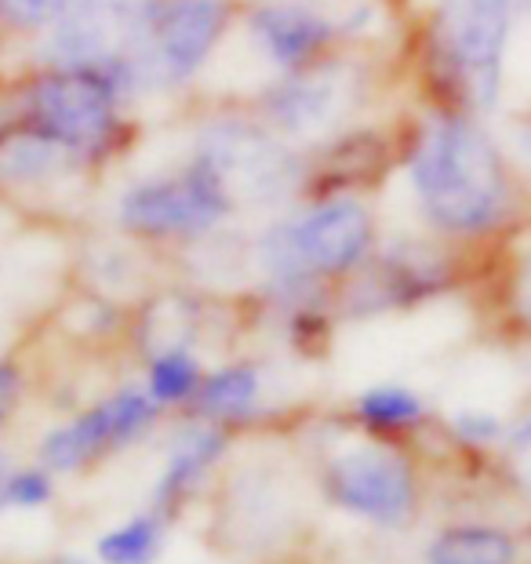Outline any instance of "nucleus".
I'll use <instances>...</instances> for the list:
<instances>
[{"mask_svg": "<svg viewBox=\"0 0 531 564\" xmlns=\"http://www.w3.org/2000/svg\"><path fill=\"white\" fill-rule=\"evenodd\" d=\"M422 234L477 251L528 223L531 183L495 121L404 102L397 178Z\"/></svg>", "mask_w": 531, "mask_h": 564, "instance_id": "obj_1", "label": "nucleus"}, {"mask_svg": "<svg viewBox=\"0 0 531 564\" xmlns=\"http://www.w3.org/2000/svg\"><path fill=\"white\" fill-rule=\"evenodd\" d=\"M531 26V0H426L401 41L408 102L495 121L510 99L513 52Z\"/></svg>", "mask_w": 531, "mask_h": 564, "instance_id": "obj_2", "label": "nucleus"}, {"mask_svg": "<svg viewBox=\"0 0 531 564\" xmlns=\"http://www.w3.org/2000/svg\"><path fill=\"white\" fill-rule=\"evenodd\" d=\"M0 106L55 139L91 183L124 167L147 142V99L131 63H19L0 74Z\"/></svg>", "mask_w": 531, "mask_h": 564, "instance_id": "obj_3", "label": "nucleus"}, {"mask_svg": "<svg viewBox=\"0 0 531 564\" xmlns=\"http://www.w3.org/2000/svg\"><path fill=\"white\" fill-rule=\"evenodd\" d=\"M379 245L376 197H303L262 215L259 230L248 237V262L262 299L335 295Z\"/></svg>", "mask_w": 531, "mask_h": 564, "instance_id": "obj_4", "label": "nucleus"}, {"mask_svg": "<svg viewBox=\"0 0 531 564\" xmlns=\"http://www.w3.org/2000/svg\"><path fill=\"white\" fill-rule=\"evenodd\" d=\"M186 110L183 150L208 161L240 212L273 215L303 197L306 150L262 121L245 95H201Z\"/></svg>", "mask_w": 531, "mask_h": 564, "instance_id": "obj_5", "label": "nucleus"}, {"mask_svg": "<svg viewBox=\"0 0 531 564\" xmlns=\"http://www.w3.org/2000/svg\"><path fill=\"white\" fill-rule=\"evenodd\" d=\"M240 215L219 172L189 150L128 175L110 197V230L147 251H193L234 230Z\"/></svg>", "mask_w": 531, "mask_h": 564, "instance_id": "obj_6", "label": "nucleus"}, {"mask_svg": "<svg viewBox=\"0 0 531 564\" xmlns=\"http://www.w3.org/2000/svg\"><path fill=\"white\" fill-rule=\"evenodd\" d=\"M386 77L382 52H339L299 74L259 77L240 95L277 135L310 150L360 117L382 113Z\"/></svg>", "mask_w": 531, "mask_h": 564, "instance_id": "obj_7", "label": "nucleus"}, {"mask_svg": "<svg viewBox=\"0 0 531 564\" xmlns=\"http://www.w3.org/2000/svg\"><path fill=\"white\" fill-rule=\"evenodd\" d=\"M240 0H147L131 66H136L147 110L156 102H183L204 95L237 41Z\"/></svg>", "mask_w": 531, "mask_h": 564, "instance_id": "obj_8", "label": "nucleus"}, {"mask_svg": "<svg viewBox=\"0 0 531 564\" xmlns=\"http://www.w3.org/2000/svg\"><path fill=\"white\" fill-rule=\"evenodd\" d=\"M466 256L430 234L382 237L376 256L335 292V310L339 317H382L426 306L458 284Z\"/></svg>", "mask_w": 531, "mask_h": 564, "instance_id": "obj_9", "label": "nucleus"}, {"mask_svg": "<svg viewBox=\"0 0 531 564\" xmlns=\"http://www.w3.org/2000/svg\"><path fill=\"white\" fill-rule=\"evenodd\" d=\"M234 47H245L259 77L299 74L349 52L339 0H240Z\"/></svg>", "mask_w": 531, "mask_h": 564, "instance_id": "obj_10", "label": "nucleus"}, {"mask_svg": "<svg viewBox=\"0 0 531 564\" xmlns=\"http://www.w3.org/2000/svg\"><path fill=\"white\" fill-rule=\"evenodd\" d=\"M397 158H401V110L393 117H360L306 150L303 197H376L397 178Z\"/></svg>", "mask_w": 531, "mask_h": 564, "instance_id": "obj_11", "label": "nucleus"}, {"mask_svg": "<svg viewBox=\"0 0 531 564\" xmlns=\"http://www.w3.org/2000/svg\"><path fill=\"white\" fill-rule=\"evenodd\" d=\"M324 496L335 507L379 528H397L415 513L419 485L412 463L386 441L346 444L324 463Z\"/></svg>", "mask_w": 531, "mask_h": 564, "instance_id": "obj_12", "label": "nucleus"}, {"mask_svg": "<svg viewBox=\"0 0 531 564\" xmlns=\"http://www.w3.org/2000/svg\"><path fill=\"white\" fill-rule=\"evenodd\" d=\"M161 412L164 408L150 398L142 382L117 387L69 423L47 430L41 441V466L52 474H77L102 455L136 444L147 430H153Z\"/></svg>", "mask_w": 531, "mask_h": 564, "instance_id": "obj_13", "label": "nucleus"}, {"mask_svg": "<svg viewBox=\"0 0 531 564\" xmlns=\"http://www.w3.org/2000/svg\"><path fill=\"white\" fill-rule=\"evenodd\" d=\"M147 0H69L63 22L19 63L120 66L136 52Z\"/></svg>", "mask_w": 531, "mask_h": 564, "instance_id": "obj_14", "label": "nucleus"}, {"mask_svg": "<svg viewBox=\"0 0 531 564\" xmlns=\"http://www.w3.org/2000/svg\"><path fill=\"white\" fill-rule=\"evenodd\" d=\"M77 186L95 183L55 139L0 106V200H41Z\"/></svg>", "mask_w": 531, "mask_h": 564, "instance_id": "obj_15", "label": "nucleus"}, {"mask_svg": "<svg viewBox=\"0 0 531 564\" xmlns=\"http://www.w3.org/2000/svg\"><path fill=\"white\" fill-rule=\"evenodd\" d=\"M223 455H226V434L219 423H197L183 430L164 455L150 507L161 510L164 518H172L193 491L204 485V477L212 474V466L219 463Z\"/></svg>", "mask_w": 531, "mask_h": 564, "instance_id": "obj_16", "label": "nucleus"}, {"mask_svg": "<svg viewBox=\"0 0 531 564\" xmlns=\"http://www.w3.org/2000/svg\"><path fill=\"white\" fill-rule=\"evenodd\" d=\"M266 393V371L256 361H226L219 368L204 371V382L197 390L201 419L208 423H234V419H251L259 412Z\"/></svg>", "mask_w": 531, "mask_h": 564, "instance_id": "obj_17", "label": "nucleus"}, {"mask_svg": "<svg viewBox=\"0 0 531 564\" xmlns=\"http://www.w3.org/2000/svg\"><path fill=\"white\" fill-rule=\"evenodd\" d=\"M426 564H521V539L499 524H448L426 543Z\"/></svg>", "mask_w": 531, "mask_h": 564, "instance_id": "obj_18", "label": "nucleus"}, {"mask_svg": "<svg viewBox=\"0 0 531 564\" xmlns=\"http://www.w3.org/2000/svg\"><path fill=\"white\" fill-rule=\"evenodd\" d=\"M167 521L161 510H139L131 518L106 528L95 543V561L99 564H156L167 543Z\"/></svg>", "mask_w": 531, "mask_h": 564, "instance_id": "obj_19", "label": "nucleus"}, {"mask_svg": "<svg viewBox=\"0 0 531 564\" xmlns=\"http://www.w3.org/2000/svg\"><path fill=\"white\" fill-rule=\"evenodd\" d=\"M204 371L208 368L193 346H156V350H147V361H142V387L161 408L193 404Z\"/></svg>", "mask_w": 531, "mask_h": 564, "instance_id": "obj_20", "label": "nucleus"}, {"mask_svg": "<svg viewBox=\"0 0 531 564\" xmlns=\"http://www.w3.org/2000/svg\"><path fill=\"white\" fill-rule=\"evenodd\" d=\"M354 412L371 434L386 437L419 426L426 419V401H422L419 390L404 387V382H376V387H368L357 398Z\"/></svg>", "mask_w": 531, "mask_h": 564, "instance_id": "obj_21", "label": "nucleus"}, {"mask_svg": "<svg viewBox=\"0 0 531 564\" xmlns=\"http://www.w3.org/2000/svg\"><path fill=\"white\" fill-rule=\"evenodd\" d=\"M69 11V0H0V47L26 58Z\"/></svg>", "mask_w": 531, "mask_h": 564, "instance_id": "obj_22", "label": "nucleus"}, {"mask_svg": "<svg viewBox=\"0 0 531 564\" xmlns=\"http://www.w3.org/2000/svg\"><path fill=\"white\" fill-rule=\"evenodd\" d=\"M52 496H55L52 470H44L41 463L37 466L11 463L4 485H0V513L4 510H41L52 502Z\"/></svg>", "mask_w": 531, "mask_h": 564, "instance_id": "obj_23", "label": "nucleus"}, {"mask_svg": "<svg viewBox=\"0 0 531 564\" xmlns=\"http://www.w3.org/2000/svg\"><path fill=\"white\" fill-rule=\"evenodd\" d=\"M452 430L466 444H499L506 437V423L495 412H485V408H463L452 419Z\"/></svg>", "mask_w": 531, "mask_h": 564, "instance_id": "obj_24", "label": "nucleus"}, {"mask_svg": "<svg viewBox=\"0 0 531 564\" xmlns=\"http://www.w3.org/2000/svg\"><path fill=\"white\" fill-rule=\"evenodd\" d=\"M19 398H22V368L11 357H0V430L15 415Z\"/></svg>", "mask_w": 531, "mask_h": 564, "instance_id": "obj_25", "label": "nucleus"}, {"mask_svg": "<svg viewBox=\"0 0 531 564\" xmlns=\"http://www.w3.org/2000/svg\"><path fill=\"white\" fill-rule=\"evenodd\" d=\"M502 444H510V448L521 455H531V415H521L513 426H506Z\"/></svg>", "mask_w": 531, "mask_h": 564, "instance_id": "obj_26", "label": "nucleus"}, {"mask_svg": "<svg viewBox=\"0 0 531 564\" xmlns=\"http://www.w3.org/2000/svg\"><path fill=\"white\" fill-rule=\"evenodd\" d=\"M44 564H88V561H80V557H69V554H58V557L44 561Z\"/></svg>", "mask_w": 531, "mask_h": 564, "instance_id": "obj_27", "label": "nucleus"}, {"mask_svg": "<svg viewBox=\"0 0 531 564\" xmlns=\"http://www.w3.org/2000/svg\"><path fill=\"white\" fill-rule=\"evenodd\" d=\"M524 306H528V324H531V288H528V303Z\"/></svg>", "mask_w": 531, "mask_h": 564, "instance_id": "obj_28", "label": "nucleus"}, {"mask_svg": "<svg viewBox=\"0 0 531 564\" xmlns=\"http://www.w3.org/2000/svg\"><path fill=\"white\" fill-rule=\"evenodd\" d=\"M0 52H4V47H0Z\"/></svg>", "mask_w": 531, "mask_h": 564, "instance_id": "obj_29", "label": "nucleus"}]
</instances>
